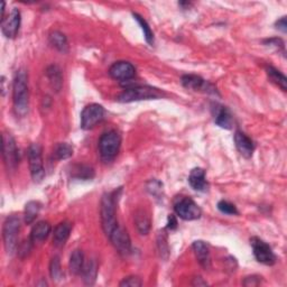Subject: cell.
Returning a JSON list of instances; mask_svg holds the SVG:
<instances>
[{"label": "cell", "mask_w": 287, "mask_h": 287, "mask_svg": "<svg viewBox=\"0 0 287 287\" xmlns=\"http://www.w3.org/2000/svg\"><path fill=\"white\" fill-rule=\"evenodd\" d=\"M218 209L220 212L228 214V215H237L239 213L236 206L232 204V203H230L228 201H220L218 203Z\"/></svg>", "instance_id": "obj_33"}, {"label": "cell", "mask_w": 287, "mask_h": 287, "mask_svg": "<svg viewBox=\"0 0 287 287\" xmlns=\"http://www.w3.org/2000/svg\"><path fill=\"white\" fill-rule=\"evenodd\" d=\"M133 16H134L135 19L137 20V23L139 24V26L141 27V31H142V33H144V37H145L147 43H148L149 45H154V42H155L154 33H153V31H152V28L149 27L148 23H147L145 19H144V18H142L140 15H138V14L134 13Z\"/></svg>", "instance_id": "obj_28"}, {"label": "cell", "mask_w": 287, "mask_h": 287, "mask_svg": "<svg viewBox=\"0 0 287 287\" xmlns=\"http://www.w3.org/2000/svg\"><path fill=\"white\" fill-rule=\"evenodd\" d=\"M85 255L81 250L76 249L72 253L71 257H70V264H69V268L71 274L73 275H79L82 272V268L85 266Z\"/></svg>", "instance_id": "obj_24"}, {"label": "cell", "mask_w": 287, "mask_h": 287, "mask_svg": "<svg viewBox=\"0 0 287 287\" xmlns=\"http://www.w3.org/2000/svg\"><path fill=\"white\" fill-rule=\"evenodd\" d=\"M120 190H116L113 192L104 194L101 199L100 214H101V224H102L104 232L106 236L109 238L111 232L116 229L118 225V220L116 218V197Z\"/></svg>", "instance_id": "obj_2"}, {"label": "cell", "mask_w": 287, "mask_h": 287, "mask_svg": "<svg viewBox=\"0 0 287 287\" xmlns=\"http://www.w3.org/2000/svg\"><path fill=\"white\" fill-rule=\"evenodd\" d=\"M135 224L140 235H147L152 227L151 217L145 210H138L135 213Z\"/></svg>", "instance_id": "obj_22"}, {"label": "cell", "mask_w": 287, "mask_h": 287, "mask_svg": "<svg viewBox=\"0 0 287 287\" xmlns=\"http://www.w3.org/2000/svg\"><path fill=\"white\" fill-rule=\"evenodd\" d=\"M3 157L7 170L14 171L19 163V152L14 137L10 134L3 135Z\"/></svg>", "instance_id": "obj_10"}, {"label": "cell", "mask_w": 287, "mask_h": 287, "mask_svg": "<svg viewBox=\"0 0 287 287\" xmlns=\"http://www.w3.org/2000/svg\"><path fill=\"white\" fill-rule=\"evenodd\" d=\"M177 228V220L175 215L170 214L169 219H167V229L169 230H175Z\"/></svg>", "instance_id": "obj_39"}, {"label": "cell", "mask_w": 287, "mask_h": 287, "mask_svg": "<svg viewBox=\"0 0 287 287\" xmlns=\"http://www.w3.org/2000/svg\"><path fill=\"white\" fill-rule=\"evenodd\" d=\"M275 26H276L277 29H279L280 32L286 33L287 31V23H286V17H282L280 19H278L275 24Z\"/></svg>", "instance_id": "obj_40"}, {"label": "cell", "mask_w": 287, "mask_h": 287, "mask_svg": "<svg viewBox=\"0 0 287 287\" xmlns=\"http://www.w3.org/2000/svg\"><path fill=\"white\" fill-rule=\"evenodd\" d=\"M161 97H163V92H160L156 88L148 86H136L126 89L121 94H119L117 101L122 104H129L134 102V101L159 99Z\"/></svg>", "instance_id": "obj_3"}, {"label": "cell", "mask_w": 287, "mask_h": 287, "mask_svg": "<svg viewBox=\"0 0 287 287\" xmlns=\"http://www.w3.org/2000/svg\"><path fill=\"white\" fill-rule=\"evenodd\" d=\"M192 285L193 286H207L208 283L204 282V280H203V278H201V277H195V278H193Z\"/></svg>", "instance_id": "obj_41"}, {"label": "cell", "mask_w": 287, "mask_h": 287, "mask_svg": "<svg viewBox=\"0 0 287 287\" xmlns=\"http://www.w3.org/2000/svg\"><path fill=\"white\" fill-rule=\"evenodd\" d=\"M212 115L215 125L223 129H231L233 126V117L230 110L224 106L215 104L212 107Z\"/></svg>", "instance_id": "obj_15"}, {"label": "cell", "mask_w": 287, "mask_h": 287, "mask_svg": "<svg viewBox=\"0 0 287 287\" xmlns=\"http://www.w3.org/2000/svg\"><path fill=\"white\" fill-rule=\"evenodd\" d=\"M72 231V224L69 221H63V222L58 223L53 233V243L56 248L63 247L67 243L68 239L70 238Z\"/></svg>", "instance_id": "obj_18"}, {"label": "cell", "mask_w": 287, "mask_h": 287, "mask_svg": "<svg viewBox=\"0 0 287 287\" xmlns=\"http://www.w3.org/2000/svg\"><path fill=\"white\" fill-rule=\"evenodd\" d=\"M235 144L238 149V152L240 153L244 158H250L253 156L255 151V144L251 140V138L242 133L240 130H237L235 134Z\"/></svg>", "instance_id": "obj_16"}, {"label": "cell", "mask_w": 287, "mask_h": 287, "mask_svg": "<svg viewBox=\"0 0 287 287\" xmlns=\"http://www.w3.org/2000/svg\"><path fill=\"white\" fill-rule=\"evenodd\" d=\"M81 275L87 285H93L95 283V279H97V275H98L97 261L94 259H90L87 262H85V266L82 268Z\"/></svg>", "instance_id": "obj_21"}, {"label": "cell", "mask_w": 287, "mask_h": 287, "mask_svg": "<svg viewBox=\"0 0 287 287\" xmlns=\"http://www.w3.org/2000/svg\"><path fill=\"white\" fill-rule=\"evenodd\" d=\"M119 285L121 287H140L142 285V280L138 276H128L124 278Z\"/></svg>", "instance_id": "obj_35"}, {"label": "cell", "mask_w": 287, "mask_h": 287, "mask_svg": "<svg viewBox=\"0 0 287 287\" xmlns=\"http://www.w3.org/2000/svg\"><path fill=\"white\" fill-rule=\"evenodd\" d=\"M42 204L38 201H29L26 203L24 210V221L26 224H32L39 214Z\"/></svg>", "instance_id": "obj_25"}, {"label": "cell", "mask_w": 287, "mask_h": 287, "mask_svg": "<svg viewBox=\"0 0 287 287\" xmlns=\"http://www.w3.org/2000/svg\"><path fill=\"white\" fill-rule=\"evenodd\" d=\"M260 280H261V277L254 275V276H248V277L244 278L243 285L244 286H257V285L260 284Z\"/></svg>", "instance_id": "obj_38"}, {"label": "cell", "mask_w": 287, "mask_h": 287, "mask_svg": "<svg viewBox=\"0 0 287 287\" xmlns=\"http://www.w3.org/2000/svg\"><path fill=\"white\" fill-rule=\"evenodd\" d=\"M105 108L98 104L88 105L81 112V128L90 130L94 128L105 118Z\"/></svg>", "instance_id": "obj_8"}, {"label": "cell", "mask_w": 287, "mask_h": 287, "mask_svg": "<svg viewBox=\"0 0 287 287\" xmlns=\"http://www.w3.org/2000/svg\"><path fill=\"white\" fill-rule=\"evenodd\" d=\"M189 183L193 190L199 191V192H207L209 189V184L206 178V172L203 169H199V167L191 171Z\"/></svg>", "instance_id": "obj_19"}, {"label": "cell", "mask_w": 287, "mask_h": 287, "mask_svg": "<svg viewBox=\"0 0 287 287\" xmlns=\"http://www.w3.org/2000/svg\"><path fill=\"white\" fill-rule=\"evenodd\" d=\"M147 191L152 195L158 196L163 192V184L158 181H155V179H152V181H149L147 184Z\"/></svg>", "instance_id": "obj_36"}, {"label": "cell", "mask_w": 287, "mask_h": 287, "mask_svg": "<svg viewBox=\"0 0 287 287\" xmlns=\"http://www.w3.org/2000/svg\"><path fill=\"white\" fill-rule=\"evenodd\" d=\"M109 239L113 247L121 256H128L131 253V240L127 230L120 225H117L116 229L111 232Z\"/></svg>", "instance_id": "obj_11"}, {"label": "cell", "mask_w": 287, "mask_h": 287, "mask_svg": "<svg viewBox=\"0 0 287 287\" xmlns=\"http://www.w3.org/2000/svg\"><path fill=\"white\" fill-rule=\"evenodd\" d=\"M51 224L47 221H40L36 223L31 231V240L33 242H42L47 239L51 233Z\"/></svg>", "instance_id": "obj_20"}, {"label": "cell", "mask_w": 287, "mask_h": 287, "mask_svg": "<svg viewBox=\"0 0 287 287\" xmlns=\"http://www.w3.org/2000/svg\"><path fill=\"white\" fill-rule=\"evenodd\" d=\"M265 45L267 46H271V47H275V49L279 50H283L284 51V43L283 40L280 38H271V39H266L265 42Z\"/></svg>", "instance_id": "obj_37"}, {"label": "cell", "mask_w": 287, "mask_h": 287, "mask_svg": "<svg viewBox=\"0 0 287 287\" xmlns=\"http://www.w3.org/2000/svg\"><path fill=\"white\" fill-rule=\"evenodd\" d=\"M73 155V147L67 142H59L54 149V156L56 159H68Z\"/></svg>", "instance_id": "obj_29"}, {"label": "cell", "mask_w": 287, "mask_h": 287, "mask_svg": "<svg viewBox=\"0 0 287 287\" xmlns=\"http://www.w3.org/2000/svg\"><path fill=\"white\" fill-rule=\"evenodd\" d=\"M192 249L194 251V255L196 257L199 264L204 269H210L211 267V255L209 246L202 240L194 241L192 244Z\"/></svg>", "instance_id": "obj_17"}, {"label": "cell", "mask_w": 287, "mask_h": 287, "mask_svg": "<svg viewBox=\"0 0 287 287\" xmlns=\"http://www.w3.org/2000/svg\"><path fill=\"white\" fill-rule=\"evenodd\" d=\"M50 275L51 278L55 282H59L63 277V272H62V267H61V261H59V257L58 256H54L51 264H50Z\"/></svg>", "instance_id": "obj_30"}, {"label": "cell", "mask_w": 287, "mask_h": 287, "mask_svg": "<svg viewBox=\"0 0 287 287\" xmlns=\"http://www.w3.org/2000/svg\"><path fill=\"white\" fill-rule=\"evenodd\" d=\"M50 43L53 47L62 53H67L69 51V44H68V39L67 36H65L63 33L55 31L52 32L50 34Z\"/></svg>", "instance_id": "obj_26"}, {"label": "cell", "mask_w": 287, "mask_h": 287, "mask_svg": "<svg viewBox=\"0 0 287 287\" xmlns=\"http://www.w3.org/2000/svg\"><path fill=\"white\" fill-rule=\"evenodd\" d=\"M20 230V219L17 215H10L6 219L3 227V239L6 253L13 255L18 247V233Z\"/></svg>", "instance_id": "obj_5"}, {"label": "cell", "mask_w": 287, "mask_h": 287, "mask_svg": "<svg viewBox=\"0 0 287 287\" xmlns=\"http://www.w3.org/2000/svg\"><path fill=\"white\" fill-rule=\"evenodd\" d=\"M28 163L31 175L35 183H40L45 177V170L42 158V147L38 144H32L28 148Z\"/></svg>", "instance_id": "obj_6"}, {"label": "cell", "mask_w": 287, "mask_h": 287, "mask_svg": "<svg viewBox=\"0 0 287 287\" xmlns=\"http://www.w3.org/2000/svg\"><path fill=\"white\" fill-rule=\"evenodd\" d=\"M46 75L49 77L52 88L55 90L56 92H58L63 86V76L61 70H59L57 65H51V67H49L46 70Z\"/></svg>", "instance_id": "obj_23"}, {"label": "cell", "mask_w": 287, "mask_h": 287, "mask_svg": "<svg viewBox=\"0 0 287 287\" xmlns=\"http://www.w3.org/2000/svg\"><path fill=\"white\" fill-rule=\"evenodd\" d=\"M121 146V136L116 130H109L99 139V153L104 161H111L119 153Z\"/></svg>", "instance_id": "obj_4"}, {"label": "cell", "mask_w": 287, "mask_h": 287, "mask_svg": "<svg viewBox=\"0 0 287 287\" xmlns=\"http://www.w3.org/2000/svg\"><path fill=\"white\" fill-rule=\"evenodd\" d=\"M32 243H33V241L31 240V238H29L28 240H25V241H23L20 244H18L17 254L20 257V258H25V257H27L28 254L31 253Z\"/></svg>", "instance_id": "obj_34"}, {"label": "cell", "mask_w": 287, "mask_h": 287, "mask_svg": "<svg viewBox=\"0 0 287 287\" xmlns=\"http://www.w3.org/2000/svg\"><path fill=\"white\" fill-rule=\"evenodd\" d=\"M20 26V11L17 8L2 18V32L7 38H15Z\"/></svg>", "instance_id": "obj_13"}, {"label": "cell", "mask_w": 287, "mask_h": 287, "mask_svg": "<svg viewBox=\"0 0 287 287\" xmlns=\"http://www.w3.org/2000/svg\"><path fill=\"white\" fill-rule=\"evenodd\" d=\"M13 102L14 110L17 116H26L29 106V91H28V74L20 69L16 72L13 83Z\"/></svg>", "instance_id": "obj_1"}, {"label": "cell", "mask_w": 287, "mask_h": 287, "mask_svg": "<svg viewBox=\"0 0 287 287\" xmlns=\"http://www.w3.org/2000/svg\"><path fill=\"white\" fill-rule=\"evenodd\" d=\"M109 74L112 79L127 82L134 79L136 75V69L131 63L126 61H119L113 63L109 70Z\"/></svg>", "instance_id": "obj_14"}, {"label": "cell", "mask_w": 287, "mask_h": 287, "mask_svg": "<svg viewBox=\"0 0 287 287\" xmlns=\"http://www.w3.org/2000/svg\"><path fill=\"white\" fill-rule=\"evenodd\" d=\"M250 244L254 251L255 258L261 264L266 266H272L276 262V256H275L273 249L267 242L261 240L258 237L250 238Z\"/></svg>", "instance_id": "obj_9"}, {"label": "cell", "mask_w": 287, "mask_h": 287, "mask_svg": "<svg viewBox=\"0 0 287 287\" xmlns=\"http://www.w3.org/2000/svg\"><path fill=\"white\" fill-rule=\"evenodd\" d=\"M174 211L177 217L185 221H192L201 218L202 211L199 206L188 196H181L174 203Z\"/></svg>", "instance_id": "obj_7"}, {"label": "cell", "mask_w": 287, "mask_h": 287, "mask_svg": "<svg viewBox=\"0 0 287 287\" xmlns=\"http://www.w3.org/2000/svg\"><path fill=\"white\" fill-rule=\"evenodd\" d=\"M182 86L189 90H193V91H203L207 93L218 94L217 89H215L211 83L203 80L201 76L194 75V74H185L181 79Z\"/></svg>", "instance_id": "obj_12"}, {"label": "cell", "mask_w": 287, "mask_h": 287, "mask_svg": "<svg viewBox=\"0 0 287 287\" xmlns=\"http://www.w3.org/2000/svg\"><path fill=\"white\" fill-rule=\"evenodd\" d=\"M267 75L269 77V80H271L275 85L278 86L280 89L283 90V91H286L287 90V79L286 76L282 73V72L278 71L277 69H275L273 67H268L267 68Z\"/></svg>", "instance_id": "obj_27"}, {"label": "cell", "mask_w": 287, "mask_h": 287, "mask_svg": "<svg viewBox=\"0 0 287 287\" xmlns=\"http://www.w3.org/2000/svg\"><path fill=\"white\" fill-rule=\"evenodd\" d=\"M157 246H158V251H159V255L161 258L163 259L169 258L170 249H169V243H167V236L165 235L164 230L159 232L158 238H157Z\"/></svg>", "instance_id": "obj_32"}, {"label": "cell", "mask_w": 287, "mask_h": 287, "mask_svg": "<svg viewBox=\"0 0 287 287\" xmlns=\"http://www.w3.org/2000/svg\"><path fill=\"white\" fill-rule=\"evenodd\" d=\"M73 176L77 179H91L94 176V171L92 167L86 165H79L73 170Z\"/></svg>", "instance_id": "obj_31"}]
</instances>
